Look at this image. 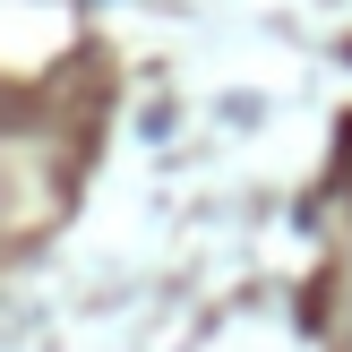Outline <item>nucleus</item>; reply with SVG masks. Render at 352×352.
Masks as SVG:
<instances>
[]
</instances>
